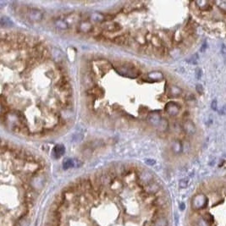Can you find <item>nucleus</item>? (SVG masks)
<instances>
[{
	"label": "nucleus",
	"mask_w": 226,
	"mask_h": 226,
	"mask_svg": "<svg viewBox=\"0 0 226 226\" xmlns=\"http://www.w3.org/2000/svg\"><path fill=\"white\" fill-rule=\"evenodd\" d=\"M116 71L123 76L129 77L132 79L136 78L140 76V71L137 70L134 65L129 64V63H126V64H124V65L117 67Z\"/></svg>",
	"instance_id": "1"
},
{
	"label": "nucleus",
	"mask_w": 226,
	"mask_h": 226,
	"mask_svg": "<svg viewBox=\"0 0 226 226\" xmlns=\"http://www.w3.org/2000/svg\"><path fill=\"white\" fill-rule=\"evenodd\" d=\"M26 19L30 22H40L43 19L44 14L43 12L37 8H27L25 13Z\"/></svg>",
	"instance_id": "2"
},
{
	"label": "nucleus",
	"mask_w": 226,
	"mask_h": 226,
	"mask_svg": "<svg viewBox=\"0 0 226 226\" xmlns=\"http://www.w3.org/2000/svg\"><path fill=\"white\" fill-rule=\"evenodd\" d=\"M136 176H137V183L143 187L153 181V176L152 173L147 170H143V169L139 170Z\"/></svg>",
	"instance_id": "3"
},
{
	"label": "nucleus",
	"mask_w": 226,
	"mask_h": 226,
	"mask_svg": "<svg viewBox=\"0 0 226 226\" xmlns=\"http://www.w3.org/2000/svg\"><path fill=\"white\" fill-rule=\"evenodd\" d=\"M100 28L102 29V31L106 32H110V33H115L119 32L122 30L121 25L118 22L110 20V21H105L100 25Z\"/></svg>",
	"instance_id": "4"
},
{
	"label": "nucleus",
	"mask_w": 226,
	"mask_h": 226,
	"mask_svg": "<svg viewBox=\"0 0 226 226\" xmlns=\"http://www.w3.org/2000/svg\"><path fill=\"white\" fill-rule=\"evenodd\" d=\"M93 27L94 26L91 21L82 20L76 26V31L78 33H81V34H91V32L93 30Z\"/></svg>",
	"instance_id": "5"
},
{
	"label": "nucleus",
	"mask_w": 226,
	"mask_h": 226,
	"mask_svg": "<svg viewBox=\"0 0 226 226\" xmlns=\"http://www.w3.org/2000/svg\"><path fill=\"white\" fill-rule=\"evenodd\" d=\"M64 20L67 22L70 27L72 26H77L78 23L82 20L81 14H78V13H71V14H67L63 16Z\"/></svg>",
	"instance_id": "6"
},
{
	"label": "nucleus",
	"mask_w": 226,
	"mask_h": 226,
	"mask_svg": "<svg viewBox=\"0 0 226 226\" xmlns=\"http://www.w3.org/2000/svg\"><path fill=\"white\" fill-rule=\"evenodd\" d=\"M164 110L169 115L175 116L177 115L181 111V106L176 102H168L165 104Z\"/></svg>",
	"instance_id": "7"
},
{
	"label": "nucleus",
	"mask_w": 226,
	"mask_h": 226,
	"mask_svg": "<svg viewBox=\"0 0 226 226\" xmlns=\"http://www.w3.org/2000/svg\"><path fill=\"white\" fill-rule=\"evenodd\" d=\"M194 4L197 7V9L198 10L202 12H208L210 10L213 9V2H210V1H197V2H194Z\"/></svg>",
	"instance_id": "8"
},
{
	"label": "nucleus",
	"mask_w": 226,
	"mask_h": 226,
	"mask_svg": "<svg viewBox=\"0 0 226 226\" xmlns=\"http://www.w3.org/2000/svg\"><path fill=\"white\" fill-rule=\"evenodd\" d=\"M148 122H149L150 124H152L153 126H155V127H158L160 126V124H161L162 121H163V118H162V116L158 113V112H153V113H151L148 115Z\"/></svg>",
	"instance_id": "9"
},
{
	"label": "nucleus",
	"mask_w": 226,
	"mask_h": 226,
	"mask_svg": "<svg viewBox=\"0 0 226 226\" xmlns=\"http://www.w3.org/2000/svg\"><path fill=\"white\" fill-rule=\"evenodd\" d=\"M87 93L89 97H95V98H97V97H102L104 95V90L102 89V87H97V86H94L92 87L89 88L87 91Z\"/></svg>",
	"instance_id": "10"
},
{
	"label": "nucleus",
	"mask_w": 226,
	"mask_h": 226,
	"mask_svg": "<svg viewBox=\"0 0 226 226\" xmlns=\"http://www.w3.org/2000/svg\"><path fill=\"white\" fill-rule=\"evenodd\" d=\"M160 186L158 185V182H156L153 180L152 182H150L149 184H147V186L144 187V192L147 194H156L160 191Z\"/></svg>",
	"instance_id": "11"
},
{
	"label": "nucleus",
	"mask_w": 226,
	"mask_h": 226,
	"mask_svg": "<svg viewBox=\"0 0 226 226\" xmlns=\"http://www.w3.org/2000/svg\"><path fill=\"white\" fill-rule=\"evenodd\" d=\"M182 128H183L185 133L187 135H189V136L194 135L196 133V130H197L195 124L191 120H185L183 122V124H182Z\"/></svg>",
	"instance_id": "12"
},
{
	"label": "nucleus",
	"mask_w": 226,
	"mask_h": 226,
	"mask_svg": "<svg viewBox=\"0 0 226 226\" xmlns=\"http://www.w3.org/2000/svg\"><path fill=\"white\" fill-rule=\"evenodd\" d=\"M207 202L206 197L202 194H199V195L196 196L193 202H192V205L195 208H201L202 207L205 206V203Z\"/></svg>",
	"instance_id": "13"
},
{
	"label": "nucleus",
	"mask_w": 226,
	"mask_h": 226,
	"mask_svg": "<svg viewBox=\"0 0 226 226\" xmlns=\"http://www.w3.org/2000/svg\"><path fill=\"white\" fill-rule=\"evenodd\" d=\"M129 40H130L129 35L120 34L119 35V36L114 37L113 39H110V41H112V42H113V43H115V44H119V45H128Z\"/></svg>",
	"instance_id": "14"
},
{
	"label": "nucleus",
	"mask_w": 226,
	"mask_h": 226,
	"mask_svg": "<svg viewBox=\"0 0 226 226\" xmlns=\"http://www.w3.org/2000/svg\"><path fill=\"white\" fill-rule=\"evenodd\" d=\"M54 25L57 29L61 30V31H65L70 28V26L67 24V22L64 20L63 17H58L54 20Z\"/></svg>",
	"instance_id": "15"
},
{
	"label": "nucleus",
	"mask_w": 226,
	"mask_h": 226,
	"mask_svg": "<svg viewBox=\"0 0 226 226\" xmlns=\"http://www.w3.org/2000/svg\"><path fill=\"white\" fill-rule=\"evenodd\" d=\"M50 56H52L53 60L55 62L58 63V65L62 64L63 59H64V54H62V52L60 51V49L58 48H53L52 52H50Z\"/></svg>",
	"instance_id": "16"
},
{
	"label": "nucleus",
	"mask_w": 226,
	"mask_h": 226,
	"mask_svg": "<svg viewBox=\"0 0 226 226\" xmlns=\"http://www.w3.org/2000/svg\"><path fill=\"white\" fill-rule=\"evenodd\" d=\"M147 79L149 81H160L164 79V75L160 71H152L147 75Z\"/></svg>",
	"instance_id": "17"
},
{
	"label": "nucleus",
	"mask_w": 226,
	"mask_h": 226,
	"mask_svg": "<svg viewBox=\"0 0 226 226\" xmlns=\"http://www.w3.org/2000/svg\"><path fill=\"white\" fill-rule=\"evenodd\" d=\"M65 153V147L61 144H58L56 145L55 147H54V150H53V155L55 158H61Z\"/></svg>",
	"instance_id": "18"
},
{
	"label": "nucleus",
	"mask_w": 226,
	"mask_h": 226,
	"mask_svg": "<svg viewBox=\"0 0 226 226\" xmlns=\"http://www.w3.org/2000/svg\"><path fill=\"white\" fill-rule=\"evenodd\" d=\"M182 92H183V91H182L181 87H179L177 86L173 85L169 88L168 94H169L170 97H179L181 96Z\"/></svg>",
	"instance_id": "19"
},
{
	"label": "nucleus",
	"mask_w": 226,
	"mask_h": 226,
	"mask_svg": "<svg viewBox=\"0 0 226 226\" xmlns=\"http://www.w3.org/2000/svg\"><path fill=\"white\" fill-rule=\"evenodd\" d=\"M110 188L115 192H121L122 188H123V184H122V182L119 180L115 178L112 181V183L110 185Z\"/></svg>",
	"instance_id": "20"
},
{
	"label": "nucleus",
	"mask_w": 226,
	"mask_h": 226,
	"mask_svg": "<svg viewBox=\"0 0 226 226\" xmlns=\"http://www.w3.org/2000/svg\"><path fill=\"white\" fill-rule=\"evenodd\" d=\"M183 149V145L180 141H175L172 144V150L175 153H181Z\"/></svg>",
	"instance_id": "21"
},
{
	"label": "nucleus",
	"mask_w": 226,
	"mask_h": 226,
	"mask_svg": "<svg viewBox=\"0 0 226 226\" xmlns=\"http://www.w3.org/2000/svg\"><path fill=\"white\" fill-rule=\"evenodd\" d=\"M153 226H167L168 223L164 218H158L157 219L153 221Z\"/></svg>",
	"instance_id": "22"
},
{
	"label": "nucleus",
	"mask_w": 226,
	"mask_h": 226,
	"mask_svg": "<svg viewBox=\"0 0 226 226\" xmlns=\"http://www.w3.org/2000/svg\"><path fill=\"white\" fill-rule=\"evenodd\" d=\"M74 167V161L71 158H68V159H66L65 162H64V164H63V168H64V170H69V169H71Z\"/></svg>",
	"instance_id": "23"
},
{
	"label": "nucleus",
	"mask_w": 226,
	"mask_h": 226,
	"mask_svg": "<svg viewBox=\"0 0 226 226\" xmlns=\"http://www.w3.org/2000/svg\"><path fill=\"white\" fill-rule=\"evenodd\" d=\"M0 22H1V24H2L3 26H7V27H8V26H11L12 25H13V23H12L11 20L7 17L2 18L1 20H0Z\"/></svg>",
	"instance_id": "24"
},
{
	"label": "nucleus",
	"mask_w": 226,
	"mask_h": 226,
	"mask_svg": "<svg viewBox=\"0 0 226 226\" xmlns=\"http://www.w3.org/2000/svg\"><path fill=\"white\" fill-rule=\"evenodd\" d=\"M215 4H217L218 5V8L223 11V13L225 12V9H226V2L224 1H219V2H216V3H213Z\"/></svg>",
	"instance_id": "25"
},
{
	"label": "nucleus",
	"mask_w": 226,
	"mask_h": 226,
	"mask_svg": "<svg viewBox=\"0 0 226 226\" xmlns=\"http://www.w3.org/2000/svg\"><path fill=\"white\" fill-rule=\"evenodd\" d=\"M188 181L187 180H186V179H182V180H181L180 181V182H179V186H180V187H181V188H186V187H188Z\"/></svg>",
	"instance_id": "26"
},
{
	"label": "nucleus",
	"mask_w": 226,
	"mask_h": 226,
	"mask_svg": "<svg viewBox=\"0 0 226 226\" xmlns=\"http://www.w3.org/2000/svg\"><path fill=\"white\" fill-rule=\"evenodd\" d=\"M196 75H197V79H200L201 76H202V71H201V69L199 68L197 69V71H196Z\"/></svg>",
	"instance_id": "27"
},
{
	"label": "nucleus",
	"mask_w": 226,
	"mask_h": 226,
	"mask_svg": "<svg viewBox=\"0 0 226 226\" xmlns=\"http://www.w3.org/2000/svg\"><path fill=\"white\" fill-rule=\"evenodd\" d=\"M145 162H146V164H148V165H153V164H155V160H153V159H146Z\"/></svg>",
	"instance_id": "28"
},
{
	"label": "nucleus",
	"mask_w": 226,
	"mask_h": 226,
	"mask_svg": "<svg viewBox=\"0 0 226 226\" xmlns=\"http://www.w3.org/2000/svg\"><path fill=\"white\" fill-rule=\"evenodd\" d=\"M197 92H199L200 94L202 93V86L201 85H197Z\"/></svg>",
	"instance_id": "29"
},
{
	"label": "nucleus",
	"mask_w": 226,
	"mask_h": 226,
	"mask_svg": "<svg viewBox=\"0 0 226 226\" xmlns=\"http://www.w3.org/2000/svg\"><path fill=\"white\" fill-rule=\"evenodd\" d=\"M6 4H7V2H5V1H0V9L3 8Z\"/></svg>",
	"instance_id": "30"
},
{
	"label": "nucleus",
	"mask_w": 226,
	"mask_h": 226,
	"mask_svg": "<svg viewBox=\"0 0 226 226\" xmlns=\"http://www.w3.org/2000/svg\"><path fill=\"white\" fill-rule=\"evenodd\" d=\"M212 108L214 110H216V108H217V102H216V101H213V102H212Z\"/></svg>",
	"instance_id": "31"
},
{
	"label": "nucleus",
	"mask_w": 226,
	"mask_h": 226,
	"mask_svg": "<svg viewBox=\"0 0 226 226\" xmlns=\"http://www.w3.org/2000/svg\"><path fill=\"white\" fill-rule=\"evenodd\" d=\"M205 47H207V44H206V43H203V45L202 46V48H201V51L203 52V51H204V49L206 48H205Z\"/></svg>",
	"instance_id": "32"
},
{
	"label": "nucleus",
	"mask_w": 226,
	"mask_h": 226,
	"mask_svg": "<svg viewBox=\"0 0 226 226\" xmlns=\"http://www.w3.org/2000/svg\"><path fill=\"white\" fill-rule=\"evenodd\" d=\"M2 107H3V105L0 104V114H1V113H2V111L3 110V108H2Z\"/></svg>",
	"instance_id": "33"
},
{
	"label": "nucleus",
	"mask_w": 226,
	"mask_h": 226,
	"mask_svg": "<svg viewBox=\"0 0 226 226\" xmlns=\"http://www.w3.org/2000/svg\"><path fill=\"white\" fill-rule=\"evenodd\" d=\"M183 205H184V204H181V209H183V208H184V206H183Z\"/></svg>",
	"instance_id": "34"
}]
</instances>
